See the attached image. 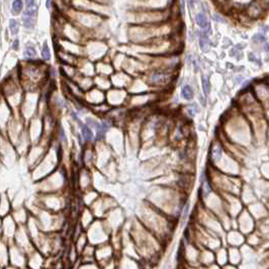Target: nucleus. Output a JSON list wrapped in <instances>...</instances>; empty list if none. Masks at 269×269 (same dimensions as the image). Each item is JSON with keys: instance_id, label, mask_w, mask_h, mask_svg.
<instances>
[{"instance_id": "obj_13", "label": "nucleus", "mask_w": 269, "mask_h": 269, "mask_svg": "<svg viewBox=\"0 0 269 269\" xmlns=\"http://www.w3.org/2000/svg\"><path fill=\"white\" fill-rule=\"evenodd\" d=\"M253 41H255V42H258V43H263L265 41V38L263 35H260V33H258V35H256V36L253 37Z\"/></svg>"}, {"instance_id": "obj_12", "label": "nucleus", "mask_w": 269, "mask_h": 269, "mask_svg": "<svg viewBox=\"0 0 269 269\" xmlns=\"http://www.w3.org/2000/svg\"><path fill=\"white\" fill-rule=\"evenodd\" d=\"M42 57L44 58V60H50V58H51V54H50V50H49V47H48L47 43H45L44 47H43Z\"/></svg>"}, {"instance_id": "obj_6", "label": "nucleus", "mask_w": 269, "mask_h": 269, "mask_svg": "<svg viewBox=\"0 0 269 269\" xmlns=\"http://www.w3.org/2000/svg\"><path fill=\"white\" fill-rule=\"evenodd\" d=\"M181 94H182V97L186 100H191L193 98V90L190 86L188 85H185L182 87V90H181Z\"/></svg>"}, {"instance_id": "obj_9", "label": "nucleus", "mask_w": 269, "mask_h": 269, "mask_svg": "<svg viewBox=\"0 0 269 269\" xmlns=\"http://www.w3.org/2000/svg\"><path fill=\"white\" fill-rule=\"evenodd\" d=\"M9 29H10L11 33L15 36L17 35L18 31H19V25H18V22L15 19H10L9 20Z\"/></svg>"}, {"instance_id": "obj_2", "label": "nucleus", "mask_w": 269, "mask_h": 269, "mask_svg": "<svg viewBox=\"0 0 269 269\" xmlns=\"http://www.w3.org/2000/svg\"><path fill=\"white\" fill-rule=\"evenodd\" d=\"M76 8L83 11H90L94 13H102V8L104 7L103 3L97 2L95 0H76Z\"/></svg>"}, {"instance_id": "obj_3", "label": "nucleus", "mask_w": 269, "mask_h": 269, "mask_svg": "<svg viewBox=\"0 0 269 269\" xmlns=\"http://www.w3.org/2000/svg\"><path fill=\"white\" fill-rule=\"evenodd\" d=\"M263 11L264 7L259 1H251L246 10V13L250 18H258L263 14Z\"/></svg>"}, {"instance_id": "obj_7", "label": "nucleus", "mask_w": 269, "mask_h": 269, "mask_svg": "<svg viewBox=\"0 0 269 269\" xmlns=\"http://www.w3.org/2000/svg\"><path fill=\"white\" fill-rule=\"evenodd\" d=\"M22 7H23V4L21 0H14L12 3V13L18 14L22 10Z\"/></svg>"}, {"instance_id": "obj_11", "label": "nucleus", "mask_w": 269, "mask_h": 269, "mask_svg": "<svg viewBox=\"0 0 269 269\" xmlns=\"http://www.w3.org/2000/svg\"><path fill=\"white\" fill-rule=\"evenodd\" d=\"M37 55L36 50L33 49V47H27V49L25 50V57L27 59H33L35 58Z\"/></svg>"}, {"instance_id": "obj_8", "label": "nucleus", "mask_w": 269, "mask_h": 269, "mask_svg": "<svg viewBox=\"0 0 269 269\" xmlns=\"http://www.w3.org/2000/svg\"><path fill=\"white\" fill-rule=\"evenodd\" d=\"M82 135L85 141H90L93 139V134H92L91 130L89 129L87 126H83L82 127Z\"/></svg>"}, {"instance_id": "obj_16", "label": "nucleus", "mask_w": 269, "mask_h": 269, "mask_svg": "<svg viewBox=\"0 0 269 269\" xmlns=\"http://www.w3.org/2000/svg\"><path fill=\"white\" fill-rule=\"evenodd\" d=\"M18 47H19V41L18 40H15L13 43V46H12V48H13V50H18Z\"/></svg>"}, {"instance_id": "obj_4", "label": "nucleus", "mask_w": 269, "mask_h": 269, "mask_svg": "<svg viewBox=\"0 0 269 269\" xmlns=\"http://www.w3.org/2000/svg\"><path fill=\"white\" fill-rule=\"evenodd\" d=\"M209 46H211V43H209V39L207 36V33H201L199 36V47L200 49L203 50V52H207L209 50Z\"/></svg>"}, {"instance_id": "obj_5", "label": "nucleus", "mask_w": 269, "mask_h": 269, "mask_svg": "<svg viewBox=\"0 0 269 269\" xmlns=\"http://www.w3.org/2000/svg\"><path fill=\"white\" fill-rule=\"evenodd\" d=\"M196 23L198 25V27H200L201 29H205L209 25V21H207V17L203 12H199V13L196 14Z\"/></svg>"}, {"instance_id": "obj_10", "label": "nucleus", "mask_w": 269, "mask_h": 269, "mask_svg": "<svg viewBox=\"0 0 269 269\" xmlns=\"http://www.w3.org/2000/svg\"><path fill=\"white\" fill-rule=\"evenodd\" d=\"M203 92H205V95L209 94V91H211V84H209V78L205 77V76H203Z\"/></svg>"}, {"instance_id": "obj_14", "label": "nucleus", "mask_w": 269, "mask_h": 269, "mask_svg": "<svg viewBox=\"0 0 269 269\" xmlns=\"http://www.w3.org/2000/svg\"><path fill=\"white\" fill-rule=\"evenodd\" d=\"M25 5H27V7H31L36 5V0H25Z\"/></svg>"}, {"instance_id": "obj_15", "label": "nucleus", "mask_w": 269, "mask_h": 269, "mask_svg": "<svg viewBox=\"0 0 269 269\" xmlns=\"http://www.w3.org/2000/svg\"><path fill=\"white\" fill-rule=\"evenodd\" d=\"M222 16L220 15V14H217V13H215L214 14V19L216 20V21H221V22H224L225 20L223 19V18H221Z\"/></svg>"}, {"instance_id": "obj_1", "label": "nucleus", "mask_w": 269, "mask_h": 269, "mask_svg": "<svg viewBox=\"0 0 269 269\" xmlns=\"http://www.w3.org/2000/svg\"><path fill=\"white\" fill-rule=\"evenodd\" d=\"M169 10H139L134 12L133 20L142 25H158L169 17Z\"/></svg>"}, {"instance_id": "obj_17", "label": "nucleus", "mask_w": 269, "mask_h": 269, "mask_svg": "<svg viewBox=\"0 0 269 269\" xmlns=\"http://www.w3.org/2000/svg\"><path fill=\"white\" fill-rule=\"evenodd\" d=\"M51 2L52 0H47V3H46V6H47L48 9H50V7H51Z\"/></svg>"}]
</instances>
